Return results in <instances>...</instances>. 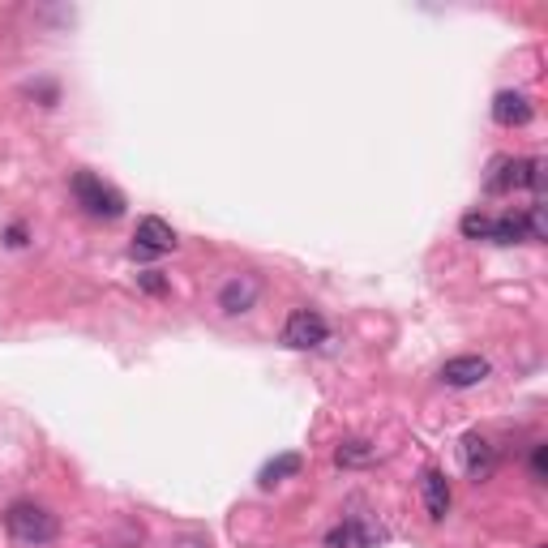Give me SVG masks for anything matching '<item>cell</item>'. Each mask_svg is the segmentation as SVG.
<instances>
[{
	"mask_svg": "<svg viewBox=\"0 0 548 548\" xmlns=\"http://www.w3.org/2000/svg\"><path fill=\"white\" fill-rule=\"evenodd\" d=\"M5 527L22 548H43L60 536L56 514L48 506H39V501H13L9 514H5Z\"/></svg>",
	"mask_w": 548,
	"mask_h": 548,
	"instance_id": "6da1fadb",
	"label": "cell"
},
{
	"mask_svg": "<svg viewBox=\"0 0 548 548\" xmlns=\"http://www.w3.org/2000/svg\"><path fill=\"white\" fill-rule=\"evenodd\" d=\"M69 189H73V197H78V206L86 210V215H95V219H120L125 215V197H120L112 185H103L95 172H73Z\"/></svg>",
	"mask_w": 548,
	"mask_h": 548,
	"instance_id": "7a4b0ae2",
	"label": "cell"
},
{
	"mask_svg": "<svg viewBox=\"0 0 548 548\" xmlns=\"http://www.w3.org/2000/svg\"><path fill=\"white\" fill-rule=\"evenodd\" d=\"M489 193H510V189H544V163L540 159H493V172L484 180Z\"/></svg>",
	"mask_w": 548,
	"mask_h": 548,
	"instance_id": "3957f363",
	"label": "cell"
},
{
	"mask_svg": "<svg viewBox=\"0 0 548 548\" xmlns=\"http://www.w3.org/2000/svg\"><path fill=\"white\" fill-rule=\"evenodd\" d=\"M326 339H330V326H326V317L317 309H296L292 317H287V326H283V343L296 347V352L322 347Z\"/></svg>",
	"mask_w": 548,
	"mask_h": 548,
	"instance_id": "277c9868",
	"label": "cell"
},
{
	"mask_svg": "<svg viewBox=\"0 0 548 548\" xmlns=\"http://www.w3.org/2000/svg\"><path fill=\"white\" fill-rule=\"evenodd\" d=\"M180 245L176 232H172V223L159 219V215H146V219H137V232H133V253L137 257H155V253H172Z\"/></svg>",
	"mask_w": 548,
	"mask_h": 548,
	"instance_id": "5b68a950",
	"label": "cell"
},
{
	"mask_svg": "<svg viewBox=\"0 0 548 548\" xmlns=\"http://www.w3.org/2000/svg\"><path fill=\"white\" fill-rule=\"evenodd\" d=\"M257 296H262V279H257V274H232V279H227L223 287H219V309L223 313H249L253 304H257Z\"/></svg>",
	"mask_w": 548,
	"mask_h": 548,
	"instance_id": "8992f818",
	"label": "cell"
},
{
	"mask_svg": "<svg viewBox=\"0 0 548 548\" xmlns=\"http://www.w3.org/2000/svg\"><path fill=\"white\" fill-rule=\"evenodd\" d=\"M386 540V531L369 519H347L326 531V548H377Z\"/></svg>",
	"mask_w": 548,
	"mask_h": 548,
	"instance_id": "52a82bcc",
	"label": "cell"
},
{
	"mask_svg": "<svg viewBox=\"0 0 548 548\" xmlns=\"http://www.w3.org/2000/svg\"><path fill=\"white\" fill-rule=\"evenodd\" d=\"M489 377V360L484 356H454L441 364V382L454 386V390H467V386H480Z\"/></svg>",
	"mask_w": 548,
	"mask_h": 548,
	"instance_id": "ba28073f",
	"label": "cell"
},
{
	"mask_svg": "<svg viewBox=\"0 0 548 548\" xmlns=\"http://www.w3.org/2000/svg\"><path fill=\"white\" fill-rule=\"evenodd\" d=\"M463 463L471 471V480H489L493 471H497V450L480 433H467L463 437Z\"/></svg>",
	"mask_w": 548,
	"mask_h": 548,
	"instance_id": "9c48e42d",
	"label": "cell"
},
{
	"mask_svg": "<svg viewBox=\"0 0 548 548\" xmlns=\"http://www.w3.org/2000/svg\"><path fill=\"white\" fill-rule=\"evenodd\" d=\"M420 493H424V510H429V519L433 523L446 519V510H450V480L441 476L437 467H429L420 476Z\"/></svg>",
	"mask_w": 548,
	"mask_h": 548,
	"instance_id": "30bf717a",
	"label": "cell"
},
{
	"mask_svg": "<svg viewBox=\"0 0 548 548\" xmlns=\"http://www.w3.org/2000/svg\"><path fill=\"white\" fill-rule=\"evenodd\" d=\"M493 120H497V125H506V129L527 125V120H531V99L523 95V90H501V95L493 99Z\"/></svg>",
	"mask_w": 548,
	"mask_h": 548,
	"instance_id": "8fae6325",
	"label": "cell"
},
{
	"mask_svg": "<svg viewBox=\"0 0 548 548\" xmlns=\"http://www.w3.org/2000/svg\"><path fill=\"white\" fill-rule=\"evenodd\" d=\"M300 467H304V459H300V454L292 450V454H279V459H270V463L262 467V476H257V480H262V489H274V484H279V480L296 476Z\"/></svg>",
	"mask_w": 548,
	"mask_h": 548,
	"instance_id": "7c38bea8",
	"label": "cell"
},
{
	"mask_svg": "<svg viewBox=\"0 0 548 548\" xmlns=\"http://www.w3.org/2000/svg\"><path fill=\"white\" fill-rule=\"evenodd\" d=\"M489 240H497V245H519V240H527V227H523V215H514V210H506V215L493 219V232Z\"/></svg>",
	"mask_w": 548,
	"mask_h": 548,
	"instance_id": "4fadbf2b",
	"label": "cell"
},
{
	"mask_svg": "<svg viewBox=\"0 0 548 548\" xmlns=\"http://www.w3.org/2000/svg\"><path fill=\"white\" fill-rule=\"evenodd\" d=\"M373 459H377V446H369V441H343L334 450V463L339 467H369Z\"/></svg>",
	"mask_w": 548,
	"mask_h": 548,
	"instance_id": "5bb4252c",
	"label": "cell"
},
{
	"mask_svg": "<svg viewBox=\"0 0 548 548\" xmlns=\"http://www.w3.org/2000/svg\"><path fill=\"white\" fill-rule=\"evenodd\" d=\"M463 236L467 240H489V232H493V219L484 215V210H471V215H463Z\"/></svg>",
	"mask_w": 548,
	"mask_h": 548,
	"instance_id": "9a60e30c",
	"label": "cell"
},
{
	"mask_svg": "<svg viewBox=\"0 0 548 548\" xmlns=\"http://www.w3.org/2000/svg\"><path fill=\"white\" fill-rule=\"evenodd\" d=\"M523 227H527V240H544V236H548L544 202H536V206H527V215H523Z\"/></svg>",
	"mask_w": 548,
	"mask_h": 548,
	"instance_id": "2e32d148",
	"label": "cell"
},
{
	"mask_svg": "<svg viewBox=\"0 0 548 548\" xmlns=\"http://www.w3.org/2000/svg\"><path fill=\"white\" fill-rule=\"evenodd\" d=\"M531 476H536V480L548 476V446H536V450H531Z\"/></svg>",
	"mask_w": 548,
	"mask_h": 548,
	"instance_id": "e0dca14e",
	"label": "cell"
},
{
	"mask_svg": "<svg viewBox=\"0 0 548 548\" xmlns=\"http://www.w3.org/2000/svg\"><path fill=\"white\" fill-rule=\"evenodd\" d=\"M137 283H142L146 292H155V296H163V292H167V279H163L159 270H146V274H142V279H137Z\"/></svg>",
	"mask_w": 548,
	"mask_h": 548,
	"instance_id": "ac0fdd59",
	"label": "cell"
},
{
	"mask_svg": "<svg viewBox=\"0 0 548 548\" xmlns=\"http://www.w3.org/2000/svg\"><path fill=\"white\" fill-rule=\"evenodd\" d=\"M9 245H26V232H22V227H9Z\"/></svg>",
	"mask_w": 548,
	"mask_h": 548,
	"instance_id": "d6986e66",
	"label": "cell"
}]
</instances>
